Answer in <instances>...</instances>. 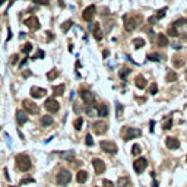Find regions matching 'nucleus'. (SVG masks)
<instances>
[{
    "label": "nucleus",
    "instance_id": "1",
    "mask_svg": "<svg viewBox=\"0 0 187 187\" xmlns=\"http://www.w3.org/2000/svg\"><path fill=\"white\" fill-rule=\"evenodd\" d=\"M142 15H124L123 16V22H124V29L127 32H132L135 31L139 24H142Z\"/></svg>",
    "mask_w": 187,
    "mask_h": 187
},
{
    "label": "nucleus",
    "instance_id": "2",
    "mask_svg": "<svg viewBox=\"0 0 187 187\" xmlns=\"http://www.w3.org/2000/svg\"><path fill=\"white\" fill-rule=\"evenodd\" d=\"M15 162H16V170L22 171V173H27L32 168V162H31V158L27 155V153H19L16 155L15 158Z\"/></svg>",
    "mask_w": 187,
    "mask_h": 187
},
{
    "label": "nucleus",
    "instance_id": "3",
    "mask_svg": "<svg viewBox=\"0 0 187 187\" xmlns=\"http://www.w3.org/2000/svg\"><path fill=\"white\" fill-rule=\"evenodd\" d=\"M56 180H57V184H60V186H66V184H69V183L72 181V174H70L69 170L63 168V170L59 171Z\"/></svg>",
    "mask_w": 187,
    "mask_h": 187
},
{
    "label": "nucleus",
    "instance_id": "4",
    "mask_svg": "<svg viewBox=\"0 0 187 187\" xmlns=\"http://www.w3.org/2000/svg\"><path fill=\"white\" fill-rule=\"evenodd\" d=\"M80 98H82V101L85 102V105L86 107H92V104H94V101H95V97H94V94L91 92V91H88V89H80Z\"/></svg>",
    "mask_w": 187,
    "mask_h": 187
},
{
    "label": "nucleus",
    "instance_id": "5",
    "mask_svg": "<svg viewBox=\"0 0 187 187\" xmlns=\"http://www.w3.org/2000/svg\"><path fill=\"white\" fill-rule=\"evenodd\" d=\"M124 130H126V133L123 135V139H124V140H132V139H135V138L142 136V132H140L139 129H133V127H124Z\"/></svg>",
    "mask_w": 187,
    "mask_h": 187
},
{
    "label": "nucleus",
    "instance_id": "6",
    "mask_svg": "<svg viewBox=\"0 0 187 187\" xmlns=\"http://www.w3.org/2000/svg\"><path fill=\"white\" fill-rule=\"evenodd\" d=\"M146 167H148V161H146V158H143V156L138 158V159L133 162V168H135V171H136L138 174H142V173L146 170Z\"/></svg>",
    "mask_w": 187,
    "mask_h": 187
},
{
    "label": "nucleus",
    "instance_id": "7",
    "mask_svg": "<svg viewBox=\"0 0 187 187\" xmlns=\"http://www.w3.org/2000/svg\"><path fill=\"white\" fill-rule=\"evenodd\" d=\"M100 146H101V149L104 150V152H107V153H117V145L111 142V140H101V143H100Z\"/></svg>",
    "mask_w": 187,
    "mask_h": 187
},
{
    "label": "nucleus",
    "instance_id": "8",
    "mask_svg": "<svg viewBox=\"0 0 187 187\" xmlns=\"http://www.w3.org/2000/svg\"><path fill=\"white\" fill-rule=\"evenodd\" d=\"M107 129H108V126H107V123L102 121V120L95 121V123L92 124V130H94L95 135H104V133L107 132Z\"/></svg>",
    "mask_w": 187,
    "mask_h": 187
},
{
    "label": "nucleus",
    "instance_id": "9",
    "mask_svg": "<svg viewBox=\"0 0 187 187\" xmlns=\"http://www.w3.org/2000/svg\"><path fill=\"white\" fill-rule=\"evenodd\" d=\"M44 108L48 112H57L60 108V104L54 100V98H48L45 102H44Z\"/></svg>",
    "mask_w": 187,
    "mask_h": 187
},
{
    "label": "nucleus",
    "instance_id": "10",
    "mask_svg": "<svg viewBox=\"0 0 187 187\" xmlns=\"http://www.w3.org/2000/svg\"><path fill=\"white\" fill-rule=\"evenodd\" d=\"M92 167H94L97 176H100V174H102L105 171V162L102 159H100V158H94L92 159Z\"/></svg>",
    "mask_w": 187,
    "mask_h": 187
},
{
    "label": "nucleus",
    "instance_id": "11",
    "mask_svg": "<svg viewBox=\"0 0 187 187\" xmlns=\"http://www.w3.org/2000/svg\"><path fill=\"white\" fill-rule=\"evenodd\" d=\"M22 105H24V110L27 112H29V114H38V105L35 102H32V101H29V100H24L22 101Z\"/></svg>",
    "mask_w": 187,
    "mask_h": 187
},
{
    "label": "nucleus",
    "instance_id": "12",
    "mask_svg": "<svg viewBox=\"0 0 187 187\" xmlns=\"http://www.w3.org/2000/svg\"><path fill=\"white\" fill-rule=\"evenodd\" d=\"M95 6L94 4H91V6H88L83 12H82V19L83 21H86V22H91L92 19H94V15H95Z\"/></svg>",
    "mask_w": 187,
    "mask_h": 187
},
{
    "label": "nucleus",
    "instance_id": "13",
    "mask_svg": "<svg viewBox=\"0 0 187 187\" xmlns=\"http://www.w3.org/2000/svg\"><path fill=\"white\" fill-rule=\"evenodd\" d=\"M25 25H27L29 29H32V31H37V29H39V27H41V24H39L38 18H35V16L28 18V19L25 21Z\"/></svg>",
    "mask_w": 187,
    "mask_h": 187
},
{
    "label": "nucleus",
    "instance_id": "14",
    "mask_svg": "<svg viewBox=\"0 0 187 187\" xmlns=\"http://www.w3.org/2000/svg\"><path fill=\"white\" fill-rule=\"evenodd\" d=\"M165 146L168 149H178L180 148V140L176 138H167L165 139Z\"/></svg>",
    "mask_w": 187,
    "mask_h": 187
},
{
    "label": "nucleus",
    "instance_id": "15",
    "mask_svg": "<svg viewBox=\"0 0 187 187\" xmlns=\"http://www.w3.org/2000/svg\"><path fill=\"white\" fill-rule=\"evenodd\" d=\"M29 92H31V97L32 98H42L47 94V91L44 88H38V86H32Z\"/></svg>",
    "mask_w": 187,
    "mask_h": 187
},
{
    "label": "nucleus",
    "instance_id": "16",
    "mask_svg": "<svg viewBox=\"0 0 187 187\" xmlns=\"http://www.w3.org/2000/svg\"><path fill=\"white\" fill-rule=\"evenodd\" d=\"M184 63H186V60H184V57H183V56H180V54H176V56L173 57V66H174L176 69H180V67H183V66H184Z\"/></svg>",
    "mask_w": 187,
    "mask_h": 187
},
{
    "label": "nucleus",
    "instance_id": "17",
    "mask_svg": "<svg viewBox=\"0 0 187 187\" xmlns=\"http://www.w3.org/2000/svg\"><path fill=\"white\" fill-rule=\"evenodd\" d=\"M92 34H94V37H95V39L97 41H101L102 39V31H101V25L98 24V22H95L94 24V28H92Z\"/></svg>",
    "mask_w": 187,
    "mask_h": 187
},
{
    "label": "nucleus",
    "instance_id": "18",
    "mask_svg": "<svg viewBox=\"0 0 187 187\" xmlns=\"http://www.w3.org/2000/svg\"><path fill=\"white\" fill-rule=\"evenodd\" d=\"M16 121H18L19 126H24V124L28 121V115H27V112L22 111V110L16 111Z\"/></svg>",
    "mask_w": 187,
    "mask_h": 187
},
{
    "label": "nucleus",
    "instance_id": "19",
    "mask_svg": "<svg viewBox=\"0 0 187 187\" xmlns=\"http://www.w3.org/2000/svg\"><path fill=\"white\" fill-rule=\"evenodd\" d=\"M135 85H136V88H139V89H145V88L148 86V82H146V79H145L142 75H138L136 79H135Z\"/></svg>",
    "mask_w": 187,
    "mask_h": 187
},
{
    "label": "nucleus",
    "instance_id": "20",
    "mask_svg": "<svg viewBox=\"0 0 187 187\" xmlns=\"http://www.w3.org/2000/svg\"><path fill=\"white\" fill-rule=\"evenodd\" d=\"M76 181H77L79 184L86 183V181H88V173H86V171H83V170L77 171V174H76Z\"/></svg>",
    "mask_w": 187,
    "mask_h": 187
},
{
    "label": "nucleus",
    "instance_id": "21",
    "mask_svg": "<svg viewBox=\"0 0 187 187\" xmlns=\"http://www.w3.org/2000/svg\"><path fill=\"white\" fill-rule=\"evenodd\" d=\"M156 42H158V45H159V47H167V45L170 44V41H168V37H167V35H164V34H159V35H158V39H156Z\"/></svg>",
    "mask_w": 187,
    "mask_h": 187
},
{
    "label": "nucleus",
    "instance_id": "22",
    "mask_svg": "<svg viewBox=\"0 0 187 187\" xmlns=\"http://www.w3.org/2000/svg\"><path fill=\"white\" fill-rule=\"evenodd\" d=\"M98 115H100V117H107V115H108V105H107V104L98 105Z\"/></svg>",
    "mask_w": 187,
    "mask_h": 187
},
{
    "label": "nucleus",
    "instance_id": "23",
    "mask_svg": "<svg viewBox=\"0 0 187 187\" xmlns=\"http://www.w3.org/2000/svg\"><path fill=\"white\" fill-rule=\"evenodd\" d=\"M64 85H57V86H53V94L56 95V97H60V95H63L64 94Z\"/></svg>",
    "mask_w": 187,
    "mask_h": 187
},
{
    "label": "nucleus",
    "instance_id": "24",
    "mask_svg": "<svg viewBox=\"0 0 187 187\" xmlns=\"http://www.w3.org/2000/svg\"><path fill=\"white\" fill-rule=\"evenodd\" d=\"M53 124V117L51 115H42L41 117V126L47 127V126H51Z\"/></svg>",
    "mask_w": 187,
    "mask_h": 187
},
{
    "label": "nucleus",
    "instance_id": "25",
    "mask_svg": "<svg viewBox=\"0 0 187 187\" xmlns=\"http://www.w3.org/2000/svg\"><path fill=\"white\" fill-rule=\"evenodd\" d=\"M165 80H167L168 83L176 82V80H177V73H176L174 70H168V72H167V76H165Z\"/></svg>",
    "mask_w": 187,
    "mask_h": 187
},
{
    "label": "nucleus",
    "instance_id": "26",
    "mask_svg": "<svg viewBox=\"0 0 187 187\" xmlns=\"http://www.w3.org/2000/svg\"><path fill=\"white\" fill-rule=\"evenodd\" d=\"M130 183V178L129 177H120L117 180V187H127Z\"/></svg>",
    "mask_w": 187,
    "mask_h": 187
},
{
    "label": "nucleus",
    "instance_id": "27",
    "mask_svg": "<svg viewBox=\"0 0 187 187\" xmlns=\"http://www.w3.org/2000/svg\"><path fill=\"white\" fill-rule=\"evenodd\" d=\"M133 45H135V48H142V47H145V39L143 38H135Z\"/></svg>",
    "mask_w": 187,
    "mask_h": 187
},
{
    "label": "nucleus",
    "instance_id": "28",
    "mask_svg": "<svg viewBox=\"0 0 187 187\" xmlns=\"http://www.w3.org/2000/svg\"><path fill=\"white\" fill-rule=\"evenodd\" d=\"M82 126H83V118L82 117H77L75 121H73V127H75L76 130H80Z\"/></svg>",
    "mask_w": 187,
    "mask_h": 187
},
{
    "label": "nucleus",
    "instance_id": "29",
    "mask_svg": "<svg viewBox=\"0 0 187 187\" xmlns=\"http://www.w3.org/2000/svg\"><path fill=\"white\" fill-rule=\"evenodd\" d=\"M186 24H187V19L181 18V19H177V21H174L171 27H174V28H178V27H183V25H186Z\"/></svg>",
    "mask_w": 187,
    "mask_h": 187
},
{
    "label": "nucleus",
    "instance_id": "30",
    "mask_svg": "<svg viewBox=\"0 0 187 187\" xmlns=\"http://www.w3.org/2000/svg\"><path fill=\"white\" fill-rule=\"evenodd\" d=\"M72 27H73V22L69 19V21H66V22L62 25V31H63V32H67V31H69Z\"/></svg>",
    "mask_w": 187,
    "mask_h": 187
},
{
    "label": "nucleus",
    "instance_id": "31",
    "mask_svg": "<svg viewBox=\"0 0 187 187\" xmlns=\"http://www.w3.org/2000/svg\"><path fill=\"white\" fill-rule=\"evenodd\" d=\"M115 114H117V118H123V105L120 102L115 104Z\"/></svg>",
    "mask_w": 187,
    "mask_h": 187
},
{
    "label": "nucleus",
    "instance_id": "32",
    "mask_svg": "<svg viewBox=\"0 0 187 187\" xmlns=\"http://www.w3.org/2000/svg\"><path fill=\"white\" fill-rule=\"evenodd\" d=\"M140 152H142V149H140V145H139V143H135V145L132 146V155L138 156V155H140Z\"/></svg>",
    "mask_w": 187,
    "mask_h": 187
},
{
    "label": "nucleus",
    "instance_id": "33",
    "mask_svg": "<svg viewBox=\"0 0 187 187\" xmlns=\"http://www.w3.org/2000/svg\"><path fill=\"white\" fill-rule=\"evenodd\" d=\"M167 35H170V37H178V31H177V28L170 27V28L167 29Z\"/></svg>",
    "mask_w": 187,
    "mask_h": 187
},
{
    "label": "nucleus",
    "instance_id": "34",
    "mask_svg": "<svg viewBox=\"0 0 187 187\" xmlns=\"http://www.w3.org/2000/svg\"><path fill=\"white\" fill-rule=\"evenodd\" d=\"M161 59H162V56L158 53H153V54L148 56V60H152V62H161Z\"/></svg>",
    "mask_w": 187,
    "mask_h": 187
},
{
    "label": "nucleus",
    "instance_id": "35",
    "mask_svg": "<svg viewBox=\"0 0 187 187\" xmlns=\"http://www.w3.org/2000/svg\"><path fill=\"white\" fill-rule=\"evenodd\" d=\"M171 126H173V118H171V117H168V118H167V121H165V123H162V129H164V130H170V129H171Z\"/></svg>",
    "mask_w": 187,
    "mask_h": 187
},
{
    "label": "nucleus",
    "instance_id": "36",
    "mask_svg": "<svg viewBox=\"0 0 187 187\" xmlns=\"http://www.w3.org/2000/svg\"><path fill=\"white\" fill-rule=\"evenodd\" d=\"M57 76H59V72L53 69V70H50V72L47 73V79H48V80H54Z\"/></svg>",
    "mask_w": 187,
    "mask_h": 187
},
{
    "label": "nucleus",
    "instance_id": "37",
    "mask_svg": "<svg viewBox=\"0 0 187 187\" xmlns=\"http://www.w3.org/2000/svg\"><path fill=\"white\" fill-rule=\"evenodd\" d=\"M165 12H167V7H164V9H159V10H158V13L155 15V18H156V21H159V19H162V18L165 16Z\"/></svg>",
    "mask_w": 187,
    "mask_h": 187
},
{
    "label": "nucleus",
    "instance_id": "38",
    "mask_svg": "<svg viewBox=\"0 0 187 187\" xmlns=\"http://www.w3.org/2000/svg\"><path fill=\"white\" fill-rule=\"evenodd\" d=\"M22 51L25 53V54H28V53H31L32 51V44L31 42H27L24 47H22Z\"/></svg>",
    "mask_w": 187,
    "mask_h": 187
},
{
    "label": "nucleus",
    "instance_id": "39",
    "mask_svg": "<svg viewBox=\"0 0 187 187\" xmlns=\"http://www.w3.org/2000/svg\"><path fill=\"white\" fill-rule=\"evenodd\" d=\"M62 156H63L64 159L70 161V159H73V156H75V152H73V150H69V152H66V153H62Z\"/></svg>",
    "mask_w": 187,
    "mask_h": 187
},
{
    "label": "nucleus",
    "instance_id": "40",
    "mask_svg": "<svg viewBox=\"0 0 187 187\" xmlns=\"http://www.w3.org/2000/svg\"><path fill=\"white\" fill-rule=\"evenodd\" d=\"M85 143H86V146H92L94 145V140H92V136L88 133L86 135V138H85Z\"/></svg>",
    "mask_w": 187,
    "mask_h": 187
},
{
    "label": "nucleus",
    "instance_id": "41",
    "mask_svg": "<svg viewBox=\"0 0 187 187\" xmlns=\"http://www.w3.org/2000/svg\"><path fill=\"white\" fill-rule=\"evenodd\" d=\"M130 73V69H127V67H124V69H121V72H120V77L124 80L126 79V76Z\"/></svg>",
    "mask_w": 187,
    "mask_h": 187
},
{
    "label": "nucleus",
    "instance_id": "42",
    "mask_svg": "<svg viewBox=\"0 0 187 187\" xmlns=\"http://www.w3.org/2000/svg\"><path fill=\"white\" fill-rule=\"evenodd\" d=\"M156 92H158V85H156V83H152L150 88H149V94L150 95H155Z\"/></svg>",
    "mask_w": 187,
    "mask_h": 187
},
{
    "label": "nucleus",
    "instance_id": "43",
    "mask_svg": "<svg viewBox=\"0 0 187 187\" xmlns=\"http://www.w3.org/2000/svg\"><path fill=\"white\" fill-rule=\"evenodd\" d=\"M44 56H45V54H44V51H42V50H38V53L35 54V56H34V57H32V60H37V59H42Z\"/></svg>",
    "mask_w": 187,
    "mask_h": 187
},
{
    "label": "nucleus",
    "instance_id": "44",
    "mask_svg": "<svg viewBox=\"0 0 187 187\" xmlns=\"http://www.w3.org/2000/svg\"><path fill=\"white\" fill-rule=\"evenodd\" d=\"M102 186L104 187H115L114 186V183L110 181V180H104V181H102Z\"/></svg>",
    "mask_w": 187,
    "mask_h": 187
},
{
    "label": "nucleus",
    "instance_id": "45",
    "mask_svg": "<svg viewBox=\"0 0 187 187\" xmlns=\"http://www.w3.org/2000/svg\"><path fill=\"white\" fill-rule=\"evenodd\" d=\"M34 1H35L37 4H48V3H50L48 0H34Z\"/></svg>",
    "mask_w": 187,
    "mask_h": 187
},
{
    "label": "nucleus",
    "instance_id": "46",
    "mask_svg": "<svg viewBox=\"0 0 187 187\" xmlns=\"http://www.w3.org/2000/svg\"><path fill=\"white\" fill-rule=\"evenodd\" d=\"M18 59H19L18 54H13V56H12V64H16V63H18Z\"/></svg>",
    "mask_w": 187,
    "mask_h": 187
},
{
    "label": "nucleus",
    "instance_id": "47",
    "mask_svg": "<svg viewBox=\"0 0 187 187\" xmlns=\"http://www.w3.org/2000/svg\"><path fill=\"white\" fill-rule=\"evenodd\" d=\"M27 183H34V180H32V178H24V180L21 181V184H27Z\"/></svg>",
    "mask_w": 187,
    "mask_h": 187
},
{
    "label": "nucleus",
    "instance_id": "48",
    "mask_svg": "<svg viewBox=\"0 0 187 187\" xmlns=\"http://www.w3.org/2000/svg\"><path fill=\"white\" fill-rule=\"evenodd\" d=\"M148 22H149L150 25H153V24L156 22V18H155V16H150V18H148Z\"/></svg>",
    "mask_w": 187,
    "mask_h": 187
},
{
    "label": "nucleus",
    "instance_id": "49",
    "mask_svg": "<svg viewBox=\"0 0 187 187\" xmlns=\"http://www.w3.org/2000/svg\"><path fill=\"white\" fill-rule=\"evenodd\" d=\"M153 127H155V121L152 120L149 123V130H150V133H153Z\"/></svg>",
    "mask_w": 187,
    "mask_h": 187
},
{
    "label": "nucleus",
    "instance_id": "50",
    "mask_svg": "<svg viewBox=\"0 0 187 187\" xmlns=\"http://www.w3.org/2000/svg\"><path fill=\"white\" fill-rule=\"evenodd\" d=\"M73 110H75V112H80V107H79V104H75V105H73Z\"/></svg>",
    "mask_w": 187,
    "mask_h": 187
},
{
    "label": "nucleus",
    "instance_id": "51",
    "mask_svg": "<svg viewBox=\"0 0 187 187\" xmlns=\"http://www.w3.org/2000/svg\"><path fill=\"white\" fill-rule=\"evenodd\" d=\"M102 56H104V59H107V57L110 56V51H108V50H104V51H102Z\"/></svg>",
    "mask_w": 187,
    "mask_h": 187
},
{
    "label": "nucleus",
    "instance_id": "52",
    "mask_svg": "<svg viewBox=\"0 0 187 187\" xmlns=\"http://www.w3.org/2000/svg\"><path fill=\"white\" fill-rule=\"evenodd\" d=\"M45 35H48V37H47V41H51V39H53V38H54V35H53V34H51V32H47V34H45Z\"/></svg>",
    "mask_w": 187,
    "mask_h": 187
},
{
    "label": "nucleus",
    "instance_id": "53",
    "mask_svg": "<svg viewBox=\"0 0 187 187\" xmlns=\"http://www.w3.org/2000/svg\"><path fill=\"white\" fill-rule=\"evenodd\" d=\"M4 177H6V180H7V181L10 180V177H9V173H7V168H4Z\"/></svg>",
    "mask_w": 187,
    "mask_h": 187
},
{
    "label": "nucleus",
    "instance_id": "54",
    "mask_svg": "<svg viewBox=\"0 0 187 187\" xmlns=\"http://www.w3.org/2000/svg\"><path fill=\"white\" fill-rule=\"evenodd\" d=\"M173 48H174V50H180L181 47H180V44H176V42H174V44H173Z\"/></svg>",
    "mask_w": 187,
    "mask_h": 187
},
{
    "label": "nucleus",
    "instance_id": "55",
    "mask_svg": "<svg viewBox=\"0 0 187 187\" xmlns=\"http://www.w3.org/2000/svg\"><path fill=\"white\" fill-rule=\"evenodd\" d=\"M28 76H31V72H24V77H28Z\"/></svg>",
    "mask_w": 187,
    "mask_h": 187
},
{
    "label": "nucleus",
    "instance_id": "56",
    "mask_svg": "<svg viewBox=\"0 0 187 187\" xmlns=\"http://www.w3.org/2000/svg\"><path fill=\"white\" fill-rule=\"evenodd\" d=\"M181 35H183L181 39H183V41H187V34H181Z\"/></svg>",
    "mask_w": 187,
    "mask_h": 187
},
{
    "label": "nucleus",
    "instance_id": "57",
    "mask_svg": "<svg viewBox=\"0 0 187 187\" xmlns=\"http://www.w3.org/2000/svg\"><path fill=\"white\" fill-rule=\"evenodd\" d=\"M4 1H6V0H0V6H1V4H3Z\"/></svg>",
    "mask_w": 187,
    "mask_h": 187
},
{
    "label": "nucleus",
    "instance_id": "58",
    "mask_svg": "<svg viewBox=\"0 0 187 187\" xmlns=\"http://www.w3.org/2000/svg\"><path fill=\"white\" fill-rule=\"evenodd\" d=\"M184 76H186V80H187V70H186V75H184Z\"/></svg>",
    "mask_w": 187,
    "mask_h": 187
},
{
    "label": "nucleus",
    "instance_id": "59",
    "mask_svg": "<svg viewBox=\"0 0 187 187\" xmlns=\"http://www.w3.org/2000/svg\"><path fill=\"white\" fill-rule=\"evenodd\" d=\"M9 187H15V186H9Z\"/></svg>",
    "mask_w": 187,
    "mask_h": 187
},
{
    "label": "nucleus",
    "instance_id": "60",
    "mask_svg": "<svg viewBox=\"0 0 187 187\" xmlns=\"http://www.w3.org/2000/svg\"><path fill=\"white\" fill-rule=\"evenodd\" d=\"M186 162H187V156H186Z\"/></svg>",
    "mask_w": 187,
    "mask_h": 187
}]
</instances>
